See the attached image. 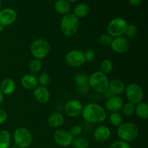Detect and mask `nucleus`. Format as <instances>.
<instances>
[{"mask_svg": "<svg viewBox=\"0 0 148 148\" xmlns=\"http://www.w3.org/2000/svg\"><path fill=\"white\" fill-rule=\"evenodd\" d=\"M82 118L90 124H101L107 118V112L102 106L95 103H88L83 106L82 111Z\"/></svg>", "mask_w": 148, "mask_h": 148, "instance_id": "1", "label": "nucleus"}, {"mask_svg": "<svg viewBox=\"0 0 148 148\" xmlns=\"http://www.w3.org/2000/svg\"><path fill=\"white\" fill-rule=\"evenodd\" d=\"M79 27V20L73 13H68L61 20V31L67 37L73 36L77 33Z\"/></svg>", "mask_w": 148, "mask_h": 148, "instance_id": "2", "label": "nucleus"}, {"mask_svg": "<svg viewBox=\"0 0 148 148\" xmlns=\"http://www.w3.org/2000/svg\"><path fill=\"white\" fill-rule=\"evenodd\" d=\"M116 133L120 140L129 143L138 137L139 128L134 123L125 122L117 127Z\"/></svg>", "mask_w": 148, "mask_h": 148, "instance_id": "3", "label": "nucleus"}, {"mask_svg": "<svg viewBox=\"0 0 148 148\" xmlns=\"http://www.w3.org/2000/svg\"><path fill=\"white\" fill-rule=\"evenodd\" d=\"M108 79L107 75L101 71H96L88 77V85L94 90L100 93H104L108 89Z\"/></svg>", "mask_w": 148, "mask_h": 148, "instance_id": "4", "label": "nucleus"}, {"mask_svg": "<svg viewBox=\"0 0 148 148\" xmlns=\"http://www.w3.org/2000/svg\"><path fill=\"white\" fill-rule=\"evenodd\" d=\"M13 140L17 148H27L33 143V134L26 127H18L13 133Z\"/></svg>", "mask_w": 148, "mask_h": 148, "instance_id": "5", "label": "nucleus"}, {"mask_svg": "<svg viewBox=\"0 0 148 148\" xmlns=\"http://www.w3.org/2000/svg\"><path fill=\"white\" fill-rule=\"evenodd\" d=\"M50 43L44 38H38L33 41L30 46V51L35 59H44L50 51Z\"/></svg>", "mask_w": 148, "mask_h": 148, "instance_id": "6", "label": "nucleus"}, {"mask_svg": "<svg viewBox=\"0 0 148 148\" xmlns=\"http://www.w3.org/2000/svg\"><path fill=\"white\" fill-rule=\"evenodd\" d=\"M127 25L128 23L125 19L121 17H115L108 23L107 27V33H108L112 38L123 36L125 34Z\"/></svg>", "mask_w": 148, "mask_h": 148, "instance_id": "7", "label": "nucleus"}, {"mask_svg": "<svg viewBox=\"0 0 148 148\" xmlns=\"http://www.w3.org/2000/svg\"><path fill=\"white\" fill-rule=\"evenodd\" d=\"M125 95L128 102L137 105L144 99V91L143 88L136 83H131L126 86Z\"/></svg>", "mask_w": 148, "mask_h": 148, "instance_id": "8", "label": "nucleus"}, {"mask_svg": "<svg viewBox=\"0 0 148 148\" xmlns=\"http://www.w3.org/2000/svg\"><path fill=\"white\" fill-rule=\"evenodd\" d=\"M65 62L72 67H79L85 64L84 52L78 49L71 50L65 56Z\"/></svg>", "mask_w": 148, "mask_h": 148, "instance_id": "9", "label": "nucleus"}, {"mask_svg": "<svg viewBox=\"0 0 148 148\" xmlns=\"http://www.w3.org/2000/svg\"><path fill=\"white\" fill-rule=\"evenodd\" d=\"M73 140L74 137L70 132L64 129L57 130L53 134V141L60 147H69L72 145Z\"/></svg>", "mask_w": 148, "mask_h": 148, "instance_id": "10", "label": "nucleus"}, {"mask_svg": "<svg viewBox=\"0 0 148 148\" xmlns=\"http://www.w3.org/2000/svg\"><path fill=\"white\" fill-rule=\"evenodd\" d=\"M111 50L116 53L122 54L128 51L130 47V43L129 39L124 36L113 38L111 45Z\"/></svg>", "mask_w": 148, "mask_h": 148, "instance_id": "11", "label": "nucleus"}, {"mask_svg": "<svg viewBox=\"0 0 148 148\" xmlns=\"http://www.w3.org/2000/svg\"><path fill=\"white\" fill-rule=\"evenodd\" d=\"M83 108L82 103L77 99H71L64 105V112L71 118H77L81 115Z\"/></svg>", "mask_w": 148, "mask_h": 148, "instance_id": "12", "label": "nucleus"}, {"mask_svg": "<svg viewBox=\"0 0 148 148\" xmlns=\"http://www.w3.org/2000/svg\"><path fill=\"white\" fill-rule=\"evenodd\" d=\"M17 18V13L12 8H4L0 10V25L9 26L13 24Z\"/></svg>", "mask_w": 148, "mask_h": 148, "instance_id": "13", "label": "nucleus"}, {"mask_svg": "<svg viewBox=\"0 0 148 148\" xmlns=\"http://www.w3.org/2000/svg\"><path fill=\"white\" fill-rule=\"evenodd\" d=\"M124 105V101L119 95H112L107 99L105 103V110L111 113L119 112Z\"/></svg>", "mask_w": 148, "mask_h": 148, "instance_id": "14", "label": "nucleus"}, {"mask_svg": "<svg viewBox=\"0 0 148 148\" xmlns=\"http://www.w3.org/2000/svg\"><path fill=\"white\" fill-rule=\"evenodd\" d=\"M74 82L77 88L79 93L85 94L89 90L88 76L85 73H77L74 76Z\"/></svg>", "mask_w": 148, "mask_h": 148, "instance_id": "15", "label": "nucleus"}, {"mask_svg": "<svg viewBox=\"0 0 148 148\" xmlns=\"http://www.w3.org/2000/svg\"><path fill=\"white\" fill-rule=\"evenodd\" d=\"M93 138L98 143H105L111 137V131L105 125L98 126L93 132Z\"/></svg>", "mask_w": 148, "mask_h": 148, "instance_id": "16", "label": "nucleus"}, {"mask_svg": "<svg viewBox=\"0 0 148 148\" xmlns=\"http://www.w3.org/2000/svg\"><path fill=\"white\" fill-rule=\"evenodd\" d=\"M33 97L38 103L45 104L47 103L50 100V92L46 87L38 85L33 90Z\"/></svg>", "mask_w": 148, "mask_h": 148, "instance_id": "17", "label": "nucleus"}, {"mask_svg": "<svg viewBox=\"0 0 148 148\" xmlns=\"http://www.w3.org/2000/svg\"><path fill=\"white\" fill-rule=\"evenodd\" d=\"M125 84L122 80L119 79H113L109 80L108 90L113 95H121L125 91Z\"/></svg>", "mask_w": 148, "mask_h": 148, "instance_id": "18", "label": "nucleus"}, {"mask_svg": "<svg viewBox=\"0 0 148 148\" xmlns=\"http://www.w3.org/2000/svg\"><path fill=\"white\" fill-rule=\"evenodd\" d=\"M22 87L27 90H33L38 85V78L32 74H27L22 77L20 80Z\"/></svg>", "mask_w": 148, "mask_h": 148, "instance_id": "19", "label": "nucleus"}, {"mask_svg": "<svg viewBox=\"0 0 148 148\" xmlns=\"http://www.w3.org/2000/svg\"><path fill=\"white\" fill-rule=\"evenodd\" d=\"M64 123V117L61 113L54 112L51 114L47 119V124L51 128L58 129Z\"/></svg>", "mask_w": 148, "mask_h": 148, "instance_id": "20", "label": "nucleus"}, {"mask_svg": "<svg viewBox=\"0 0 148 148\" xmlns=\"http://www.w3.org/2000/svg\"><path fill=\"white\" fill-rule=\"evenodd\" d=\"M16 89L15 82L11 78H5L0 84V90L4 95H12Z\"/></svg>", "mask_w": 148, "mask_h": 148, "instance_id": "21", "label": "nucleus"}, {"mask_svg": "<svg viewBox=\"0 0 148 148\" xmlns=\"http://www.w3.org/2000/svg\"><path fill=\"white\" fill-rule=\"evenodd\" d=\"M54 10L59 14L65 15L70 13L71 4L66 0H56L54 4Z\"/></svg>", "mask_w": 148, "mask_h": 148, "instance_id": "22", "label": "nucleus"}, {"mask_svg": "<svg viewBox=\"0 0 148 148\" xmlns=\"http://www.w3.org/2000/svg\"><path fill=\"white\" fill-rule=\"evenodd\" d=\"M134 114L138 118L141 119H148V105L147 103L142 101L135 106Z\"/></svg>", "mask_w": 148, "mask_h": 148, "instance_id": "23", "label": "nucleus"}, {"mask_svg": "<svg viewBox=\"0 0 148 148\" xmlns=\"http://www.w3.org/2000/svg\"><path fill=\"white\" fill-rule=\"evenodd\" d=\"M90 12V7L88 4L85 3H80L75 6L74 8L73 14L78 18L85 17L88 16Z\"/></svg>", "mask_w": 148, "mask_h": 148, "instance_id": "24", "label": "nucleus"}, {"mask_svg": "<svg viewBox=\"0 0 148 148\" xmlns=\"http://www.w3.org/2000/svg\"><path fill=\"white\" fill-rule=\"evenodd\" d=\"M11 145V134L5 130H0V148H10Z\"/></svg>", "mask_w": 148, "mask_h": 148, "instance_id": "25", "label": "nucleus"}, {"mask_svg": "<svg viewBox=\"0 0 148 148\" xmlns=\"http://www.w3.org/2000/svg\"><path fill=\"white\" fill-rule=\"evenodd\" d=\"M100 69L101 72L105 75L111 73L114 69V63L112 61L109 59H105L101 62L100 64Z\"/></svg>", "mask_w": 148, "mask_h": 148, "instance_id": "26", "label": "nucleus"}, {"mask_svg": "<svg viewBox=\"0 0 148 148\" xmlns=\"http://www.w3.org/2000/svg\"><path fill=\"white\" fill-rule=\"evenodd\" d=\"M123 121H124L123 116L119 112L111 113L110 114L109 121L111 125H113L114 127H119L121 124H123Z\"/></svg>", "mask_w": 148, "mask_h": 148, "instance_id": "27", "label": "nucleus"}, {"mask_svg": "<svg viewBox=\"0 0 148 148\" xmlns=\"http://www.w3.org/2000/svg\"><path fill=\"white\" fill-rule=\"evenodd\" d=\"M72 145L74 148H89L90 143L86 138L83 137H77L72 141Z\"/></svg>", "mask_w": 148, "mask_h": 148, "instance_id": "28", "label": "nucleus"}, {"mask_svg": "<svg viewBox=\"0 0 148 148\" xmlns=\"http://www.w3.org/2000/svg\"><path fill=\"white\" fill-rule=\"evenodd\" d=\"M28 69L30 73L33 74H38L40 72L42 69V62L41 60L39 59H34L29 63Z\"/></svg>", "mask_w": 148, "mask_h": 148, "instance_id": "29", "label": "nucleus"}, {"mask_svg": "<svg viewBox=\"0 0 148 148\" xmlns=\"http://www.w3.org/2000/svg\"><path fill=\"white\" fill-rule=\"evenodd\" d=\"M134 108H135V105L131 103L130 102H127L124 103L121 111L122 114L121 115L126 117H130L134 114Z\"/></svg>", "mask_w": 148, "mask_h": 148, "instance_id": "30", "label": "nucleus"}, {"mask_svg": "<svg viewBox=\"0 0 148 148\" xmlns=\"http://www.w3.org/2000/svg\"><path fill=\"white\" fill-rule=\"evenodd\" d=\"M125 34L127 38L132 39L136 37L137 34V27L134 24H128L126 30Z\"/></svg>", "mask_w": 148, "mask_h": 148, "instance_id": "31", "label": "nucleus"}, {"mask_svg": "<svg viewBox=\"0 0 148 148\" xmlns=\"http://www.w3.org/2000/svg\"><path fill=\"white\" fill-rule=\"evenodd\" d=\"M50 75L47 72H43V73H41L38 76V82L39 85L43 87L47 86L50 83Z\"/></svg>", "mask_w": 148, "mask_h": 148, "instance_id": "32", "label": "nucleus"}, {"mask_svg": "<svg viewBox=\"0 0 148 148\" xmlns=\"http://www.w3.org/2000/svg\"><path fill=\"white\" fill-rule=\"evenodd\" d=\"M113 40V38L110 36L108 33H103L99 37V42L103 46H110L111 41Z\"/></svg>", "mask_w": 148, "mask_h": 148, "instance_id": "33", "label": "nucleus"}, {"mask_svg": "<svg viewBox=\"0 0 148 148\" xmlns=\"http://www.w3.org/2000/svg\"><path fill=\"white\" fill-rule=\"evenodd\" d=\"M108 148H131L130 144L121 140H118L113 143Z\"/></svg>", "mask_w": 148, "mask_h": 148, "instance_id": "34", "label": "nucleus"}, {"mask_svg": "<svg viewBox=\"0 0 148 148\" xmlns=\"http://www.w3.org/2000/svg\"><path fill=\"white\" fill-rule=\"evenodd\" d=\"M70 133L73 137H77L81 135L82 132V129L80 126L79 125H75L70 129Z\"/></svg>", "mask_w": 148, "mask_h": 148, "instance_id": "35", "label": "nucleus"}, {"mask_svg": "<svg viewBox=\"0 0 148 148\" xmlns=\"http://www.w3.org/2000/svg\"><path fill=\"white\" fill-rule=\"evenodd\" d=\"M84 56H85V62H91L95 59V53L91 49H88L84 52Z\"/></svg>", "mask_w": 148, "mask_h": 148, "instance_id": "36", "label": "nucleus"}, {"mask_svg": "<svg viewBox=\"0 0 148 148\" xmlns=\"http://www.w3.org/2000/svg\"><path fill=\"white\" fill-rule=\"evenodd\" d=\"M7 113L5 110L2 109V108H0V125L4 124L7 119Z\"/></svg>", "mask_w": 148, "mask_h": 148, "instance_id": "37", "label": "nucleus"}, {"mask_svg": "<svg viewBox=\"0 0 148 148\" xmlns=\"http://www.w3.org/2000/svg\"><path fill=\"white\" fill-rule=\"evenodd\" d=\"M129 3L132 6H138L141 3L142 0H128Z\"/></svg>", "mask_w": 148, "mask_h": 148, "instance_id": "38", "label": "nucleus"}, {"mask_svg": "<svg viewBox=\"0 0 148 148\" xmlns=\"http://www.w3.org/2000/svg\"><path fill=\"white\" fill-rule=\"evenodd\" d=\"M3 102H4V94L2 93V92L0 90V106L2 104Z\"/></svg>", "mask_w": 148, "mask_h": 148, "instance_id": "39", "label": "nucleus"}, {"mask_svg": "<svg viewBox=\"0 0 148 148\" xmlns=\"http://www.w3.org/2000/svg\"><path fill=\"white\" fill-rule=\"evenodd\" d=\"M4 26L1 25H0V32H2L4 31Z\"/></svg>", "mask_w": 148, "mask_h": 148, "instance_id": "40", "label": "nucleus"}, {"mask_svg": "<svg viewBox=\"0 0 148 148\" xmlns=\"http://www.w3.org/2000/svg\"><path fill=\"white\" fill-rule=\"evenodd\" d=\"M67 1H69V3L70 2H75V1H77L78 0H66Z\"/></svg>", "mask_w": 148, "mask_h": 148, "instance_id": "41", "label": "nucleus"}, {"mask_svg": "<svg viewBox=\"0 0 148 148\" xmlns=\"http://www.w3.org/2000/svg\"><path fill=\"white\" fill-rule=\"evenodd\" d=\"M2 4H1V1H0V10H2Z\"/></svg>", "mask_w": 148, "mask_h": 148, "instance_id": "42", "label": "nucleus"}, {"mask_svg": "<svg viewBox=\"0 0 148 148\" xmlns=\"http://www.w3.org/2000/svg\"><path fill=\"white\" fill-rule=\"evenodd\" d=\"M4 1V0H0V1H1H1Z\"/></svg>", "mask_w": 148, "mask_h": 148, "instance_id": "43", "label": "nucleus"}]
</instances>
